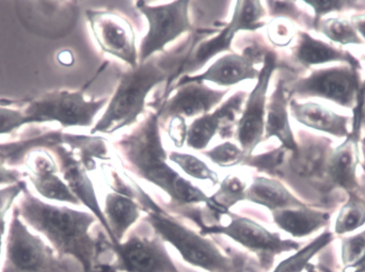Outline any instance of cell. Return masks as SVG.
<instances>
[{
  "instance_id": "1",
  "label": "cell",
  "mask_w": 365,
  "mask_h": 272,
  "mask_svg": "<svg viewBox=\"0 0 365 272\" xmlns=\"http://www.w3.org/2000/svg\"><path fill=\"white\" fill-rule=\"evenodd\" d=\"M117 147L130 171L162 189L173 204L179 207L197 204L210 206V197L167 162L168 155L163 145L158 111L150 113L130 134L117 143Z\"/></svg>"
},
{
  "instance_id": "2",
  "label": "cell",
  "mask_w": 365,
  "mask_h": 272,
  "mask_svg": "<svg viewBox=\"0 0 365 272\" xmlns=\"http://www.w3.org/2000/svg\"><path fill=\"white\" fill-rule=\"evenodd\" d=\"M13 211L44 235L60 258H73L83 272H93L101 247L90 233L98 220L91 213L47 204L34 197L28 185Z\"/></svg>"
},
{
  "instance_id": "3",
  "label": "cell",
  "mask_w": 365,
  "mask_h": 272,
  "mask_svg": "<svg viewBox=\"0 0 365 272\" xmlns=\"http://www.w3.org/2000/svg\"><path fill=\"white\" fill-rule=\"evenodd\" d=\"M190 51L154 56L145 63L138 64L122 75L119 85L107 105L100 121L91 130V134L111 135L122 128L134 125L145 111L150 92L164 81L169 80L171 87L178 77Z\"/></svg>"
},
{
  "instance_id": "4",
  "label": "cell",
  "mask_w": 365,
  "mask_h": 272,
  "mask_svg": "<svg viewBox=\"0 0 365 272\" xmlns=\"http://www.w3.org/2000/svg\"><path fill=\"white\" fill-rule=\"evenodd\" d=\"M140 196L148 224L164 243L175 247L187 264L207 272H240L242 262L225 256L214 241L165 213L147 194L141 192Z\"/></svg>"
},
{
  "instance_id": "5",
  "label": "cell",
  "mask_w": 365,
  "mask_h": 272,
  "mask_svg": "<svg viewBox=\"0 0 365 272\" xmlns=\"http://www.w3.org/2000/svg\"><path fill=\"white\" fill-rule=\"evenodd\" d=\"M229 219L227 224L206 226L197 222L200 233L208 235H223L235 241L245 249L255 254L263 271H270L277 256L300 249V244L293 239H283L278 233L270 232L250 218L235 215L231 211L225 214Z\"/></svg>"
},
{
  "instance_id": "6",
  "label": "cell",
  "mask_w": 365,
  "mask_h": 272,
  "mask_svg": "<svg viewBox=\"0 0 365 272\" xmlns=\"http://www.w3.org/2000/svg\"><path fill=\"white\" fill-rule=\"evenodd\" d=\"M71 258H62L30 232L15 211L9 226L2 272H75Z\"/></svg>"
},
{
  "instance_id": "7",
  "label": "cell",
  "mask_w": 365,
  "mask_h": 272,
  "mask_svg": "<svg viewBox=\"0 0 365 272\" xmlns=\"http://www.w3.org/2000/svg\"><path fill=\"white\" fill-rule=\"evenodd\" d=\"M107 104V98L86 100L83 91L59 90L31 100L23 111L28 124L57 122L62 127H90Z\"/></svg>"
},
{
  "instance_id": "8",
  "label": "cell",
  "mask_w": 365,
  "mask_h": 272,
  "mask_svg": "<svg viewBox=\"0 0 365 272\" xmlns=\"http://www.w3.org/2000/svg\"><path fill=\"white\" fill-rule=\"evenodd\" d=\"M361 68L343 64L317 68L308 76L294 81L287 93L289 98H319L344 108L354 109L361 88Z\"/></svg>"
},
{
  "instance_id": "9",
  "label": "cell",
  "mask_w": 365,
  "mask_h": 272,
  "mask_svg": "<svg viewBox=\"0 0 365 272\" xmlns=\"http://www.w3.org/2000/svg\"><path fill=\"white\" fill-rule=\"evenodd\" d=\"M137 8L145 15L149 30L138 51L139 64L145 63L156 53L165 51L167 45L191 31L189 4L186 0L169 2L162 6H150L147 1H137Z\"/></svg>"
},
{
  "instance_id": "10",
  "label": "cell",
  "mask_w": 365,
  "mask_h": 272,
  "mask_svg": "<svg viewBox=\"0 0 365 272\" xmlns=\"http://www.w3.org/2000/svg\"><path fill=\"white\" fill-rule=\"evenodd\" d=\"M266 15L263 2L257 0L236 1L231 21L212 38L204 41L195 49H191L182 66L181 76L202 68L210 59L223 51H232V43L240 31H255L265 23L262 19Z\"/></svg>"
},
{
  "instance_id": "11",
  "label": "cell",
  "mask_w": 365,
  "mask_h": 272,
  "mask_svg": "<svg viewBox=\"0 0 365 272\" xmlns=\"http://www.w3.org/2000/svg\"><path fill=\"white\" fill-rule=\"evenodd\" d=\"M277 63V53L267 49L257 83L247 96L242 115L236 126V138L247 156L252 155L257 145L264 141L267 92Z\"/></svg>"
},
{
  "instance_id": "12",
  "label": "cell",
  "mask_w": 365,
  "mask_h": 272,
  "mask_svg": "<svg viewBox=\"0 0 365 272\" xmlns=\"http://www.w3.org/2000/svg\"><path fill=\"white\" fill-rule=\"evenodd\" d=\"M108 246L115 254V263L110 265L111 271L181 272L158 235H133L123 243H109Z\"/></svg>"
},
{
  "instance_id": "13",
  "label": "cell",
  "mask_w": 365,
  "mask_h": 272,
  "mask_svg": "<svg viewBox=\"0 0 365 272\" xmlns=\"http://www.w3.org/2000/svg\"><path fill=\"white\" fill-rule=\"evenodd\" d=\"M86 15L101 49L125 62L130 68H137L138 49L132 23L111 11L88 10Z\"/></svg>"
},
{
  "instance_id": "14",
  "label": "cell",
  "mask_w": 365,
  "mask_h": 272,
  "mask_svg": "<svg viewBox=\"0 0 365 272\" xmlns=\"http://www.w3.org/2000/svg\"><path fill=\"white\" fill-rule=\"evenodd\" d=\"M266 51L267 49L255 44L246 47L242 53H227L215 61L205 72L197 76L184 75L177 85L186 81H208L222 87H231L245 80H255L259 74L257 64L263 63Z\"/></svg>"
},
{
  "instance_id": "15",
  "label": "cell",
  "mask_w": 365,
  "mask_h": 272,
  "mask_svg": "<svg viewBox=\"0 0 365 272\" xmlns=\"http://www.w3.org/2000/svg\"><path fill=\"white\" fill-rule=\"evenodd\" d=\"M247 93L240 91L232 95L227 102L207 115L197 117L188 126L187 147L195 151H203L217 134L222 139L232 138L234 127L237 126V115L247 100Z\"/></svg>"
},
{
  "instance_id": "16",
  "label": "cell",
  "mask_w": 365,
  "mask_h": 272,
  "mask_svg": "<svg viewBox=\"0 0 365 272\" xmlns=\"http://www.w3.org/2000/svg\"><path fill=\"white\" fill-rule=\"evenodd\" d=\"M175 93L163 102L158 108L160 121H168L173 117H193L207 115L221 104L229 90H215L204 83L186 81L171 89Z\"/></svg>"
},
{
  "instance_id": "17",
  "label": "cell",
  "mask_w": 365,
  "mask_h": 272,
  "mask_svg": "<svg viewBox=\"0 0 365 272\" xmlns=\"http://www.w3.org/2000/svg\"><path fill=\"white\" fill-rule=\"evenodd\" d=\"M49 150L53 152L58 160V168L60 169L63 181L70 188L81 204L85 205L92 215L100 221L106 231L110 243H113V234L109 229L108 222L104 215L96 197L93 184L87 174V169L81 164V159L75 157L73 151L66 149L62 143L51 145Z\"/></svg>"
},
{
  "instance_id": "18",
  "label": "cell",
  "mask_w": 365,
  "mask_h": 272,
  "mask_svg": "<svg viewBox=\"0 0 365 272\" xmlns=\"http://www.w3.org/2000/svg\"><path fill=\"white\" fill-rule=\"evenodd\" d=\"M25 166L28 169V179L43 198L73 205L81 204L63 179H60L57 162L46 149L36 147L27 153Z\"/></svg>"
},
{
  "instance_id": "19",
  "label": "cell",
  "mask_w": 365,
  "mask_h": 272,
  "mask_svg": "<svg viewBox=\"0 0 365 272\" xmlns=\"http://www.w3.org/2000/svg\"><path fill=\"white\" fill-rule=\"evenodd\" d=\"M360 164V135L351 134L342 145L330 152L326 162L325 175L334 187L347 194H358V166Z\"/></svg>"
},
{
  "instance_id": "20",
  "label": "cell",
  "mask_w": 365,
  "mask_h": 272,
  "mask_svg": "<svg viewBox=\"0 0 365 272\" xmlns=\"http://www.w3.org/2000/svg\"><path fill=\"white\" fill-rule=\"evenodd\" d=\"M289 98L287 83L280 78L270 95L269 102H267L264 141L270 138L278 139L281 147L292 154H297L299 147L289 122Z\"/></svg>"
},
{
  "instance_id": "21",
  "label": "cell",
  "mask_w": 365,
  "mask_h": 272,
  "mask_svg": "<svg viewBox=\"0 0 365 272\" xmlns=\"http://www.w3.org/2000/svg\"><path fill=\"white\" fill-rule=\"evenodd\" d=\"M289 113L302 125L336 138H346L351 132V117L317 103H299L293 98L289 100Z\"/></svg>"
},
{
  "instance_id": "22",
  "label": "cell",
  "mask_w": 365,
  "mask_h": 272,
  "mask_svg": "<svg viewBox=\"0 0 365 272\" xmlns=\"http://www.w3.org/2000/svg\"><path fill=\"white\" fill-rule=\"evenodd\" d=\"M293 58L304 68L327 63L349 64L361 68L359 60L349 51L319 40L306 31L297 32V42L293 48Z\"/></svg>"
},
{
  "instance_id": "23",
  "label": "cell",
  "mask_w": 365,
  "mask_h": 272,
  "mask_svg": "<svg viewBox=\"0 0 365 272\" xmlns=\"http://www.w3.org/2000/svg\"><path fill=\"white\" fill-rule=\"evenodd\" d=\"M140 204L135 201L133 190L126 186L107 194L104 215L113 234V245L122 243L130 228L140 218Z\"/></svg>"
},
{
  "instance_id": "24",
  "label": "cell",
  "mask_w": 365,
  "mask_h": 272,
  "mask_svg": "<svg viewBox=\"0 0 365 272\" xmlns=\"http://www.w3.org/2000/svg\"><path fill=\"white\" fill-rule=\"evenodd\" d=\"M274 224L293 239H304L328 226L330 214L312 207L281 209L272 213Z\"/></svg>"
},
{
  "instance_id": "25",
  "label": "cell",
  "mask_w": 365,
  "mask_h": 272,
  "mask_svg": "<svg viewBox=\"0 0 365 272\" xmlns=\"http://www.w3.org/2000/svg\"><path fill=\"white\" fill-rule=\"evenodd\" d=\"M246 201L265 207L272 213L308 205L294 196L279 179L265 177L252 179V183L247 188Z\"/></svg>"
},
{
  "instance_id": "26",
  "label": "cell",
  "mask_w": 365,
  "mask_h": 272,
  "mask_svg": "<svg viewBox=\"0 0 365 272\" xmlns=\"http://www.w3.org/2000/svg\"><path fill=\"white\" fill-rule=\"evenodd\" d=\"M246 181L238 175L231 174L225 177L219 189L210 197V205L207 207L216 217H223L237 203L246 201Z\"/></svg>"
},
{
  "instance_id": "27",
  "label": "cell",
  "mask_w": 365,
  "mask_h": 272,
  "mask_svg": "<svg viewBox=\"0 0 365 272\" xmlns=\"http://www.w3.org/2000/svg\"><path fill=\"white\" fill-rule=\"evenodd\" d=\"M334 241V234L324 232L304 247L300 248L293 256H289L280 263L272 272H302L310 266L311 261L322 250L327 248Z\"/></svg>"
},
{
  "instance_id": "28",
  "label": "cell",
  "mask_w": 365,
  "mask_h": 272,
  "mask_svg": "<svg viewBox=\"0 0 365 272\" xmlns=\"http://www.w3.org/2000/svg\"><path fill=\"white\" fill-rule=\"evenodd\" d=\"M365 226V199L358 194H349L346 203L339 211L334 224V235L349 234Z\"/></svg>"
},
{
  "instance_id": "29",
  "label": "cell",
  "mask_w": 365,
  "mask_h": 272,
  "mask_svg": "<svg viewBox=\"0 0 365 272\" xmlns=\"http://www.w3.org/2000/svg\"><path fill=\"white\" fill-rule=\"evenodd\" d=\"M61 141L79 152L81 164L88 171L94 169V158L105 159L108 154L106 142L100 137L61 134Z\"/></svg>"
},
{
  "instance_id": "30",
  "label": "cell",
  "mask_w": 365,
  "mask_h": 272,
  "mask_svg": "<svg viewBox=\"0 0 365 272\" xmlns=\"http://www.w3.org/2000/svg\"><path fill=\"white\" fill-rule=\"evenodd\" d=\"M315 31L329 38L331 42L346 46V45H362L364 41L360 38L358 32L351 21L339 17H329L319 21L315 27Z\"/></svg>"
},
{
  "instance_id": "31",
  "label": "cell",
  "mask_w": 365,
  "mask_h": 272,
  "mask_svg": "<svg viewBox=\"0 0 365 272\" xmlns=\"http://www.w3.org/2000/svg\"><path fill=\"white\" fill-rule=\"evenodd\" d=\"M342 272H365V230L341 243Z\"/></svg>"
},
{
  "instance_id": "32",
  "label": "cell",
  "mask_w": 365,
  "mask_h": 272,
  "mask_svg": "<svg viewBox=\"0 0 365 272\" xmlns=\"http://www.w3.org/2000/svg\"><path fill=\"white\" fill-rule=\"evenodd\" d=\"M168 159L177 164L189 177H192L197 181L210 182L212 185L219 183L218 174L212 171L203 160L192 154L173 151L169 154Z\"/></svg>"
},
{
  "instance_id": "33",
  "label": "cell",
  "mask_w": 365,
  "mask_h": 272,
  "mask_svg": "<svg viewBox=\"0 0 365 272\" xmlns=\"http://www.w3.org/2000/svg\"><path fill=\"white\" fill-rule=\"evenodd\" d=\"M304 4H308L314 11L313 30L326 15L346 12V11H359V13L365 11V1H354V0H311V1H304Z\"/></svg>"
},
{
  "instance_id": "34",
  "label": "cell",
  "mask_w": 365,
  "mask_h": 272,
  "mask_svg": "<svg viewBox=\"0 0 365 272\" xmlns=\"http://www.w3.org/2000/svg\"><path fill=\"white\" fill-rule=\"evenodd\" d=\"M203 154L212 164L220 168H232L238 164H244L245 160L248 157L242 147L233 142L221 143Z\"/></svg>"
},
{
  "instance_id": "35",
  "label": "cell",
  "mask_w": 365,
  "mask_h": 272,
  "mask_svg": "<svg viewBox=\"0 0 365 272\" xmlns=\"http://www.w3.org/2000/svg\"><path fill=\"white\" fill-rule=\"evenodd\" d=\"M270 16L274 19H287L289 21L304 23L308 28L313 29V19L306 16L297 6L296 1H266Z\"/></svg>"
},
{
  "instance_id": "36",
  "label": "cell",
  "mask_w": 365,
  "mask_h": 272,
  "mask_svg": "<svg viewBox=\"0 0 365 272\" xmlns=\"http://www.w3.org/2000/svg\"><path fill=\"white\" fill-rule=\"evenodd\" d=\"M287 151L284 147H280L272 152H267L265 154L257 156H248L245 160L244 164L249 167L257 168V171H263V172L274 174L279 167L284 162ZM291 153V152H289Z\"/></svg>"
},
{
  "instance_id": "37",
  "label": "cell",
  "mask_w": 365,
  "mask_h": 272,
  "mask_svg": "<svg viewBox=\"0 0 365 272\" xmlns=\"http://www.w3.org/2000/svg\"><path fill=\"white\" fill-rule=\"evenodd\" d=\"M297 32L291 21L287 19H274L270 21L267 30L270 42L278 47L289 46Z\"/></svg>"
},
{
  "instance_id": "38",
  "label": "cell",
  "mask_w": 365,
  "mask_h": 272,
  "mask_svg": "<svg viewBox=\"0 0 365 272\" xmlns=\"http://www.w3.org/2000/svg\"><path fill=\"white\" fill-rule=\"evenodd\" d=\"M26 186H27V183L25 181H21L14 185L6 186L0 189V233L2 235L6 234V213L12 207L14 201L23 194Z\"/></svg>"
},
{
  "instance_id": "39",
  "label": "cell",
  "mask_w": 365,
  "mask_h": 272,
  "mask_svg": "<svg viewBox=\"0 0 365 272\" xmlns=\"http://www.w3.org/2000/svg\"><path fill=\"white\" fill-rule=\"evenodd\" d=\"M27 124L23 110L0 104V136L13 134Z\"/></svg>"
},
{
  "instance_id": "40",
  "label": "cell",
  "mask_w": 365,
  "mask_h": 272,
  "mask_svg": "<svg viewBox=\"0 0 365 272\" xmlns=\"http://www.w3.org/2000/svg\"><path fill=\"white\" fill-rule=\"evenodd\" d=\"M167 134L175 147L181 149L184 147L186 145L187 135H188L186 119L182 117H171L167 128Z\"/></svg>"
},
{
  "instance_id": "41",
  "label": "cell",
  "mask_w": 365,
  "mask_h": 272,
  "mask_svg": "<svg viewBox=\"0 0 365 272\" xmlns=\"http://www.w3.org/2000/svg\"><path fill=\"white\" fill-rule=\"evenodd\" d=\"M365 62V56L364 57ZM365 106V79L362 80L361 88L358 94L357 103L355 108L353 109V122H351V132L361 135L362 132V113Z\"/></svg>"
},
{
  "instance_id": "42",
  "label": "cell",
  "mask_w": 365,
  "mask_h": 272,
  "mask_svg": "<svg viewBox=\"0 0 365 272\" xmlns=\"http://www.w3.org/2000/svg\"><path fill=\"white\" fill-rule=\"evenodd\" d=\"M27 177V172L21 173L15 169H9L6 166V159L0 156V185H14L24 181Z\"/></svg>"
},
{
  "instance_id": "43",
  "label": "cell",
  "mask_w": 365,
  "mask_h": 272,
  "mask_svg": "<svg viewBox=\"0 0 365 272\" xmlns=\"http://www.w3.org/2000/svg\"><path fill=\"white\" fill-rule=\"evenodd\" d=\"M351 23H353L356 31L358 32L360 38L365 43V12H360L358 14L353 15L351 19Z\"/></svg>"
},
{
  "instance_id": "44",
  "label": "cell",
  "mask_w": 365,
  "mask_h": 272,
  "mask_svg": "<svg viewBox=\"0 0 365 272\" xmlns=\"http://www.w3.org/2000/svg\"><path fill=\"white\" fill-rule=\"evenodd\" d=\"M365 130V106L364 108V113H362V130Z\"/></svg>"
},
{
  "instance_id": "45",
  "label": "cell",
  "mask_w": 365,
  "mask_h": 272,
  "mask_svg": "<svg viewBox=\"0 0 365 272\" xmlns=\"http://www.w3.org/2000/svg\"><path fill=\"white\" fill-rule=\"evenodd\" d=\"M100 272H113L111 271L110 266H104L102 268V271Z\"/></svg>"
},
{
  "instance_id": "46",
  "label": "cell",
  "mask_w": 365,
  "mask_h": 272,
  "mask_svg": "<svg viewBox=\"0 0 365 272\" xmlns=\"http://www.w3.org/2000/svg\"><path fill=\"white\" fill-rule=\"evenodd\" d=\"M2 236H4V235H2L1 233H0V254H1Z\"/></svg>"
},
{
  "instance_id": "47",
  "label": "cell",
  "mask_w": 365,
  "mask_h": 272,
  "mask_svg": "<svg viewBox=\"0 0 365 272\" xmlns=\"http://www.w3.org/2000/svg\"><path fill=\"white\" fill-rule=\"evenodd\" d=\"M364 157H365V140L364 141Z\"/></svg>"
},
{
  "instance_id": "48",
  "label": "cell",
  "mask_w": 365,
  "mask_h": 272,
  "mask_svg": "<svg viewBox=\"0 0 365 272\" xmlns=\"http://www.w3.org/2000/svg\"><path fill=\"white\" fill-rule=\"evenodd\" d=\"M362 168H364V172H365V162H364V164H362Z\"/></svg>"
}]
</instances>
